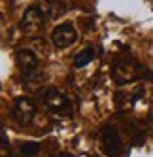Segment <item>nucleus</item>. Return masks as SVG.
Masks as SVG:
<instances>
[{"mask_svg":"<svg viewBox=\"0 0 153 157\" xmlns=\"http://www.w3.org/2000/svg\"><path fill=\"white\" fill-rule=\"evenodd\" d=\"M112 76L114 80L119 85H125L129 82H136L144 76V68L136 63V61H130V59H119L114 63L112 66Z\"/></svg>","mask_w":153,"mask_h":157,"instance_id":"nucleus-1","label":"nucleus"},{"mask_svg":"<svg viewBox=\"0 0 153 157\" xmlns=\"http://www.w3.org/2000/svg\"><path fill=\"white\" fill-rule=\"evenodd\" d=\"M9 114L17 125H28L36 116V104L28 97H17Z\"/></svg>","mask_w":153,"mask_h":157,"instance_id":"nucleus-2","label":"nucleus"},{"mask_svg":"<svg viewBox=\"0 0 153 157\" xmlns=\"http://www.w3.org/2000/svg\"><path fill=\"white\" fill-rule=\"evenodd\" d=\"M46 21H47V17L43 13L42 6H30L25 12L23 19H21V30L27 32V34H34V32H38L46 25Z\"/></svg>","mask_w":153,"mask_h":157,"instance_id":"nucleus-3","label":"nucleus"},{"mask_svg":"<svg viewBox=\"0 0 153 157\" xmlns=\"http://www.w3.org/2000/svg\"><path fill=\"white\" fill-rule=\"evenodd\" d=\"M78 40V32L72 25H57L51 32V44L55 46L57 49H64V48H70L72 44H76Z\"/></svg>","mask_w":153,"mask_h":157,"instance_id":"nucleus-4","label":"nucleus"},{"mask_svg":"<svg viewBox=\"0 0 153 157\" xmlns=\"http://www.w3.org/2000/svg\"><path fill=\"white\" fill-rule=\"evenodd\" d=\"M102 150L108 157H117L119 153L123 151V142H121V136L117 134V131L114 127H104L102 129Z\"/></svg>","mask_w":153,"mask_h":157,"instance_id":"nucleus-5","label":"nucleus"},{"mask_svg":"<svg viewBox=\"0 0 153 157\" xmlns=\"http://www.w3.org/2000/svg\"><path fill=\"white\" fill-rule=\"evenodd\" d=\"M43 102H46V106L51 112H64L70 104L68 97L62 95L61 91H57V89H47L46 95H43Z\"/></svg>","mask_w":153,"mask_h":157,"instance_id":"nucleus-6","label":"nucleus"},{"mask_svg":"<svg viewBox=\"0 0 153 157\" xmlns=\"http://www.w3.org/2000/svg\"><path fill=\"white\" fill-rule=\"evenodd\" d=\"M15 61L19 64V68L25 70V72H34L38 68V57H36V53L28 48L17 49L15 51Z\"/></svg>","mask_w":153,"mask_h":157,"instance_id":"nucleus-7","label":"nucleus"},{"mask_svg":"<svg viewBox=\"0 0 153 157\" xmlns=\"http://www.w3.org/2000/svg\"><path fill=\"white\" fill-rule=\"evenodd\" d=\"M42 10H43V13H46L47 21L59 19V17H62L64 13H66V6H64L61 0H51V2L42 4Z\"/></svg>","mask_w":153,"mask_h":157,"instance_id":"nucleus-8","label":"nucleus"},{"mask_svg":"<svg viewBox=\"0 0 153 157\" xmlns=\"http://www.w3.org/2000/svg\"><path fill=\"white\" fill-rule=\"evenodd\" d=\"M93 59H95L93 48H85V49H81V51L76 53V57H74V66H76V68H83V66L89 64Z\"/></svg>","mask_w":153,"mask_h":157,"instance_id":"nucleus-9","label":"nucleus"},{"mask_svg":"<svg viewBox=\"0 0 153 157\" xmlns=\"http://www.w3.org/2000/svg\"><path fill=\"white\" fill-rule=\"evenodd\" d=\"M21 151H23V155H36L40 151V144H36V142H25L23 146H21Z\"/></svg>","mask_w":153,"mask_h":157,"instance_id":"nucleus-10","label":"nucleus"},{"mask_svg":"<svg viewBox=\"0 0 153 157\" xmlns=\"http://www.w3.org/2000/svg\"><path fill=\"white\" fill-rule=\"evenodd\" d=\"M53 157H72V155H66V153H59V155H53Z\"/></svg>","mask_w":153,"mask_h":157,"instance_id":"nucleus-11","label":"nucleus"},{"mask_svg":"<svg viewBox=\"0 0 153 157\" xmlns=\"http://www.w3.org/2000/svg\"><path fill=\"white\" fill-rule=\"evenodd\" d=\"M46 2H51V0H46Z\"/></svg>","mask_w":153,"mask_h":157,"instance_id":"nucleus-12","label":"nucleus"}]
</instances>
